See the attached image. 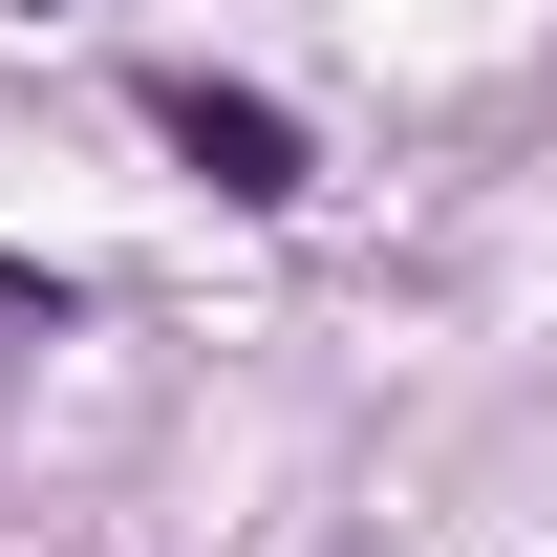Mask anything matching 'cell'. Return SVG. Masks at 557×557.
<instances>
[{
    "instance_id": "6da1fadb",
    "label": "cell",
    "mask_w": 557,
    "mask_h": 557,
    "mask_svg": "<svg viewBox=\"0 0 557 557\" xmlns=\"http://www.w3.org/2000/svg\"><path fill=\"white\" fill-rule=\"evenodd\" d=\"M150 129H172V172H194V194H236V214H300V194H322V150H300V108H278V86L172 65V86H150Z\"/></svg>"
},
{
    "instance_id": "7a4b0ae2",
    "label": "cell",
    "mask_w": 557,
    "mask_h": 557,
    "mask_svg": "<svg viewBox=\"0 0 557 557\" xmlns=\"http://www.w3.org/2000/svg\"><path fill=\"white\" fill-rule=\"evenodd\" d=\"M22 22H65V0H22Z\"/></svg>"
}]
</instances>
